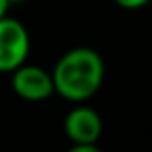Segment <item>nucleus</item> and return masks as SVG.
<instances>
[{
	"label": "nucleus",
	"instance_id": "f257e3e1",
	"mask_svg": "<svg viewBox=\"0 0 152 152\" xmlns=\"http://www.w3.org/2000/svg\"><path fill=\"white\" fill-rule=\"evenodd\" d=\"M54 94L73 104H85L104 85L106 64L100 52L91 46H73L66 50L50 71Z\"/></svg>",
	"mask_w": 152,
	"mask_h": 152
},
{
	"label": "nucleus",
	"instance_id": "f03ea898",
	"mask_svg": "<svg viewBox=\"0 0 152 152\" xmlns=\"http://www.w3.org/2000/svg\"><path fill=\"white\" fill-rule=\"evenodd\" d=\"M31 54V35L19 19L12 15L0 18V73L15 71L27 64Z\"/></svg>",
	"mask_w": 152,
	"mask_h": 152
},
{
	"label": "nucleus",
	"instance_id": "7ed1b4c3",
	"mask_svg": "<svg viewBox=\"0 0 152 152\" xmlns=\"http://www.w3.org/2000/svg\"><path fill=\"white\" fill-rule=\"evenodd\" d=\"M12 91L21 100L42 102L54 96V83L48 69L35 64H23L12 71Z\"/></svg>",
	"mask_w": 152,
	"mask_h": 152
},
{
	"label": "nucleus",
	"instance_id": "20e7f679",
	"mask_svg": "<svg viewBox=\"0 0 152 152\" xmlns=\"http://www.w3.org/2000/svg\"><path fill=\"white\" fill-rule=\"evenodd\" d=\"M104 121L94 108L87 104H77L66 114L64 133L71 145H96L102 137Z\"/></svg>",
	"mask_w": 152,
	"mask_h": 152
},
{
	"label": "nucleus",
	"instance_id": "39448f33",
	"mask_svg": "<svg viewBox=\"0 0 152 152\" xmlns=\"http://www.w3.org/2000/svg\"><path fill=\"white\" fill-rule=\"evenodd\" d=\"M152 0H114L115 6L123 8V10H141V8L148 6Z\"/></svg>",
	"mask_w": 152,
	"mask_h": 152
},
{
	"label": "nucleus",
	"instance_id": "423d86ee",
	"mask_svg": "<svg viewBox=\"0 0 152 152\" xmlns=\"http://www.w3.org/2000/svg\"><path fill=\"white\" fill-rule=\"evenodd\" d=\"M66 152H104V150L98 148V145H71V148H67Z\"/></svg>",
	"mask_w": 152,
	"mask_h": 152
},
{
	"label": "nucleus",
	"instance_id": "0eeeda50",
	"mask_svg": "<svg viewBox=\"0 0 152 152\" xmlns=\"http://www.w3.org/2000/svg\"><path fill=\"white\" fill-rule=\"evenodd\" d=\"M8 10H10V2L8 0H0V18L8 15Z\"/></svg>",
	"mask_w": 152,
	"mask_h": 152
},
{
	"label": "nucleus",
	"instance_id": "6e6552de",
	"mask_svg": "<svg viewBox=\"0 0 152 152\" xmlns=\"http://www.w3.org/2000/svg\"><path fill=\"white\" fill-rule=\"evenodd\" d=\"M8 2H10V6H12V4H21V2H27V0H8Z\"/></svg>",
	"mask_w": 152,
	"mask_h": 152
}]
</instances>
